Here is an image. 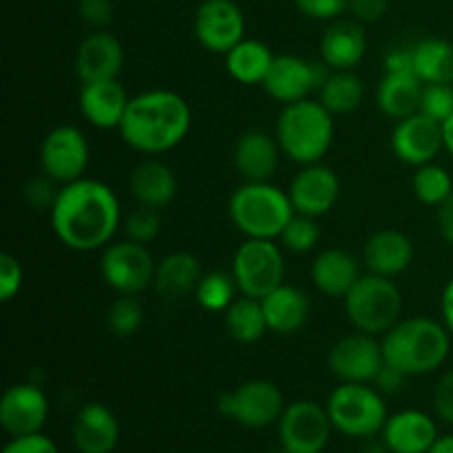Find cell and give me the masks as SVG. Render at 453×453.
Returning <instances> with one entry per match:
<instances>
[{
    "label": "cell",
    "mask_w": 453,
    "mask_h": 453,
    "mask_svg": "<svg viewBox=\"0 0 453 453\" xmlns=\"http://www.w3.org/2000/svg\"><path fill=\"white\" fill-rule=\"evenodd\" d=\"M380 441L389 453H429L438 441V427L420 410H403L388 418Z\"/></svg>",
    "instance_id": "22"
},
{
    "label": "cell",
    "mask_w": 453,
    "mask_h": 453,
    "mask_svg": "<svg viewBox=\"0 0 453 453\" xmlns=\"http://www.w3.org/2000/svg\"><path fill=\"white\" fill-rule=\"evenodd\" d=\"M385 365L379 336L354 332L336 341L327 352V367L341 383H374Z\"/></svg>",
    "instance_id": "13"
},
{
    "label": "cell",
    "mask_w": 453,
    "mask_h": 453,
    "mask_svg": "<svg viewBox=\"0 0 453 453\" xmlns=\"http://www.w3.org/2000/svg\"><path fill=\"white\" fill-rule=\"evenodd\" d=\"M234 228L246 239H274L295 217L290 195L270 181H243L228 202Z\"/></svg>",
    "instance_id": "5"
},
{
    "label": "cell",
    "mask_w": 453,
    "mask_h": 453,
    "mask_svg": "<svg viewBox=\"0 0 453 453\" xmlns=\"http://www.w3.org/2000/svg\"><path fill=\"white\" fill-rule=\"evenodd\" d=\"M268 330L274 334H295L308 323L310 299L303 290L281 283L261 299Z\"/></svg>",
    "instance_id": "29"
},
{
    "label": "cell",
    "mask_w": 453,
    "mask_h": 453,
    "mask_svg": "<svg viewBox=\"0 0 453 453\" xmlns=\"http://www.w3.org/2000/svg\"><path fill=\"white\" fill-rule=\"evenodd\" d=\"M224 58L226 71L239 84H264L274 62V53L270 51L268 44L252 38H243Z\"/></svg>",
    "instance_id": "31"
},
{
    "label": "cell",
    "mask_w": 453,
    "mask_h": 453,
    "mask_svg": "<svg viewBox=\"0 0 453 453\" xmlns=\"http://www.w3.org/2000/svg\"><path fill=\"white\" fill-rule=\"evenodd\" d=\"M288 195H290L295 212L319 219V217L327 215L339 202L341 180L326 164H308L290 181Z\"/></svg>",
    "instance_id": "17"
},
{
    "label": "cell",
    "mask_w": 453,
    "mask_h": 453,
    "mask_svg": "<svg viewBox=\"0 0 453 453\" xmlns=\"http://www.w3.org/2000/svg\"><path fill=\"white\" fill-rule=\"evenodd\" d=\"M281 155L277 137L265 131H248L234 144L233 162L246 181H270L277 173Z\"/></svg>",
    "instance_id": "24"
},
{
    "label": "cell",
    "mask_w": 453,
    "mask_h": 453,
    "mask_svg": "<svg viewBox=\"0 0 453 453\" xmlns=\"http://www.w3.org/2000/svg\"><path fill=\"white\" fill-rule=\"evenodd\" d=\"M71 441L80 453H113L119 442L118 418L104 403H87L75 414Z\"/></svg>",
    "instance_id": "19"
},
{
    "label": "cell",
    "mask_w": 453,
    "mask_h": 453,
    "mask_svg": "<svg viewBox=\"0 0 453 453\" xmlns=\"http://www.w3.org/2000/svg\"><path fill=\"white\" fill-rule=\"evenodd\" d=\"M274 137L290 162L301 166L317 164L326 157L334 142V115L321 102L310 97L283 104Z\"/></svg>",
    "instance_id": "4"
},
{
    "label": "cell",
    "mask_w": 453,
    "mask_h": 453,
    "mask_svg": "<svg viewBox=\"0 0 453 453\" xmlns=\"http://www.w3.org/2000/svg\"><path fill=\"white\" fill-rule=\"evenodd\" d=\"M385 363L407 376H423L441 370L451 352V332L445 323L427 317L401 319L383 339Z\"/></svg>",
    "instance_id": "3"
},
{
    "label": "cell",
    "mask_w": 453,
    "mask_h": 453,
    "mask_svg": "<svg viewBox=\"0 0 453 453\" xmlns=\"http://www.w3.org/2000/svg\"><path fill=\"white\" fill-rule=\"evenodd\" d=\"M434 410L445 423L453 425V372H447L434 389Z\"/></svg>",
    "instance_id": "46"
},
{
    "label": "cell",
    "mask_w": 453,
    "mask_h": 453,
    "mask_svg": "<svg viewBox=\"0 0 453 453\" xmlns=\"http://www.w3.org/2000/svg\"><path fill=\"white\" fill-rule=\"evenodd\" d=\"M233 277L239 295L264 299L274 288L286 283L283 248L274 239H246L233 259Z\"/></svg>",
    "instance_id": "8"
},
{
    "label": "cell",
    "mask_w": 453,
    "mask_h": 453,
    "mask_svg": "<svg viewBox=\"0 0 453 453\" xmlns=\"http://www.w3.org/2000/svg\"><path fill=\"white\" fill-rule=\"evenodd\" d=\"M326 69V65L305 60L295 53H283V56H274L273 66L261 87L273 100L281 102V104H292V102L310 97L312 91H319L323 80L327 78Z\"/></svg>",
    "instance_id": "14"
},
{
    "label": "cell",
    "mask_w": 453,
    "mask_h": 453,
    "mask_svg": "<svg viewBox=\"0 0 453 453\" xmlns=\"http://www.w3.org/2000/svg\"><path fill=\"white\" fill-rule=\"evenodd\" d=\"M363 100H365V87L354 71H330L319 87V102L332 115L354 113Z\"/></svg>",
    "instance_id": "34"
},
{
    "label": "cell",
    "mask_w": 453,
    "mask_h": 453,
    "mask_svg": "<svg viewBox=\"0 0 453 453\" xmlns=\"http://www.w3.org/2000/svg\"><path fill=\"white\" fill-rule=\"evenodd\" d=\"M343 308L354 330L383 336L401 321L403 295L392 279L367 273L345 295Z\"/></svg>",
    "instance_id": "7"
},
{
    "label": "cell",
    "mask_w": 453,
    "mask_h": 453,
    "mask_svg": "<svg viewBox=\"0 0 453 453\" xmlns=\"http://www.w3.org/2000/svg\"><path fill=\"white\" fill-rule=\"evenodd\" d=\"M407 379H410V376H407L405 372L396 370V367H392L385 363V365L380 367L379 374H376L374 383L372 385H374L380 394H398L403 388H405Z\"/></svg>",
    "instance_id": "49"
},
{
    "label": "cell",
    "mask_w": 453,
    "mask_h": 453,
    "mask_svg": "<svg viewBox=\"0 0 453 453\" xmlns=\"http://www.w3.org/2000/svg\"><path fill=\"white\" fill-rule=\"evenodd\" d=\"M385 73H414V51L411 47H396L385 53L383 58Z\"/></svg>",
    "instance_id": "48"
},
{
    "label": "cell",
    "mask_w": 453,
    "mask_h": 453,
    "mask_svg": "<svg viewBox=\"0 0 453 453\" xmlns=\"http://www.w3.org/2000/svg\"><path fill=\"white\" fill-rule=\"evenodd\" d=\"M128 102H131V96L118 78L82 82L80 87V113L96 128H119Z\"/></svg>",
    "instance_id": "20"
},
{
    "label": "cell",
    "mask_w": 453,
    "mask_h": 453,
    "mask_svg": "<svg viewBox=\"0 0 453 453\" xmlns=\"http://www.w3.org/2000/svg\"><path fill=\"white\" fill-rule=\"evenodd\" d=\"M224 326L230 339L237 343L252 345L264 339V334L268 332V321H265L261 299L243 295L237 296L224 312Z\"/></svg>",
    "instance_id": "33"
},
{
    "label": "cell",
    "mask_w": 453,
    "mask_h": 453,
    "mask_svg": "<svg viewBox=\"0 0 453 453\" xmlns=\"http://www.w3.org/2000/svg\"><path fill=\"white\" fill-rule=\"evenodd\" d=\"M414 51V73L423 84H453V42L442 38L420 40Z\"/></svg>",
    "instance_id": "32"
},
{
    "label": "cell",
    "mask_w": 453,
    "mask_h": 453,
    "mask_svg": "<svg viewBox=\"0 0 453 453\" xmlns=\"http://www.w3.org/2000/svg\"><path fill=\"white\" fill-rule=\"evenodd\" d=\"M277 429L279 442L288 453H323L334 427L326 405L314 401H295L286 405Z\"/></svg>",
    "instance_id": "12"
},
{
    "label": "cell",
    "mask_w": 453,
    "mask_h": 453,
    "mask_svg": "<svg viewBox=\"0 0 453 453\" xmlns=\"http://www.w3.org/2000/svg\"><path fill=\"white\" fill-rule=\"evenodd\" d=\"M441 314H442V323H445V327L451 332V336H453V277L447 281L445 290H442Z\"/></svg>",
    "instance_id": "51"
},
{
    "label": "cell",
    "mask_w": 453,
    "mask_h": 453,
    "mask_svg": "<svg viewBox=\"0 0 453 453\" xmlns=\"http://www.w3.org/2000/svg\"><path fill=\"white\" fill-rule=\"evenodd\" d=\"M246 18L233 0H203L195 13V38L206 51L226 56L243 40Z\"/></svg>",
    "instance_id": "15"
},
{
    "label": "cell",
    "mask_w": 453,
    "mask_h": 453,
    "mask_svg": "<svg viewBox=\"0 0 453 453\" xmlns=\"http://www.w3.org/2000/svg\"><path fill=\"white\" fill-rule=\"evenodd\" d=\"M217 410L242 427L265 429L279 423L286 410V401L279 385H274L273 380L252 379L221 394Z\"/></svg>",
    "instance_id": "9"
},
{
    "label": "cell",
    "mask_w": 453,
    "mask_h": 453,
    "mask_svg": "<svg viewBox=\"0 0 453 453\" xmlns=\"http://www.w3.org/2000/svg\"><path fill=\"white\" fill-rule=\"evenodd\" d=\"M22 281H25V273H22L20 261L9 252L0 255V301L16 299L18 292L22 290Z\"/></svg>",
    "instance_id": "41"
},
{
    "label": "cell",
    "mask_w": 453,
    "mask_h": 453,
    "mask_svg": "<svg viewBox=\"0 0 453 453\" xmlns=\"http://www.w3.org/2000/svg\"><path fill=\"white\" fill-rule=\"evenodd\" d=\"M3 453H60L58 445L42 432L27 434V436H16L4 445Z\"/></svg>",
    "instance_id": "45"
},
{
    "label": "cell",
    "mask_w": 453,
    "mask_h": 453,
    "mask_svg": "<svg viewBox=\"0 0 453 453\" xmlns=\"http://www.w3.org/2000/svg\"><path fill=\"white\" fill-rule=\"evenodd\" d=\"M128 190L140 206L159 211L168 206L177 195V177L162 159H144L128 175Z\"/></svg>",
    "instance_id": "27"
},
{
    "label": "cell",
    "mask_w": 453,
    "mask_h": 453,
    "mask_svg": "<svg viewBox=\"0 0 453 453\" xmlns=\"http://www.w3.org/2000/svg\"><path fill=\"white\" fill-rule=\"evenodd\" d=\"M80 18L87 22L88 27L96 29H104L113 20V0H80L78 4Z\"/></svg>",
    "instance_id": "43"
},
{
    "label": "cell",
    "mask_w": 453,
    "mask_h": 453,
    "mask_svg": "<svg viewBox=\"0 0 453 453\" xmlns=\"http://www.w3.org/2000/svg\"><path fill=\"white\" fill-rule=\"evenodd\" d=\"M442 142H445V150L453 157V115L442 122Z\"/></svg>",
    "instance_id": "52"
},
{
    "label": "cell",
    "mask_w": 453,
    "mask_h": 453,
    "mask_svg": "<svg viewBox=\"0 0 453 453\" xmlns=\"http://www.w3.org/2000/svg\"><path fill=\"white\" fill-rule=\"evenodd\" d=\"M47 418L49 398L40 385H12L0 398V425L12 438L42 432Z\"/></svg>",
    "instance_id": "18"
},
{
    "label": "cell",
    "mask_w": 453,
    "mask_h": 453,
    "mask_svg": "<svg viewBox=\"0 0 453 453\" xmlns=\"http://www.w3.org/2000/svg\"><path fill=\"white\" fill-rule=\"evenodd\" d=\"M349 13L361 25L379 22L388 13L389 0H349Z\"/></svg>",
    "instance_id": "47"
},
{
    "label": "cell",
    "mask_w": 453,
    "mask_h": 453,
    "mask_svg": "<svg viewBox=\"0 0 453 453\" xmlns=\"http://www.w3.org/2000/svg\"><path fill=\"white\" fill-rule=\"evenodd\" d=\"M124 233H127V239H131V242L149 246L162 233V217H159L155 208L137 203L135 211H131L124 217Z\"/></svg>",
    "instance_id": "39"
},
{
    "label": "cell",
    "mask_w": 453,
    "mask_h": 453,
    "mask_svg": "<svg viewBox=\"0 0 453 453\" xmlns=\"http://www.w3.org/2000/svg\"><path fill=\"white\" fill-rule=\"evenodd\" d=\"M124 66L122 42L109 31H93L80 42L75 53V73L80 82L115 80Z\"/></svg>",
    "instance_id": "21"
},
{
    "label": "cell",
    "mask_w": 453,
    "mask_h": 453,
    "mask_svg": "<svg viewBox=\"0 0 453 453\" xmlns=\"http://www.w3.org/2000/svg\"><path fill=\"white\" fill-rule=\"evenodd\" d=\"M202 277V264L193 252H171L157 264L153 288L166 301L186 299L195 295Z\"/></svg>",
    "instance_id": "28"
},
{
    "label": "cell",
    "mask_w": 453,
    "mask_h": 453,
    "mask_svg": "<svg viewBox=\"0 0 453 453\" xmlns=\"http://www.w3.org/2000/svg\"><path fill=\"white\" fill-rule=\"evenodd\" d=\"M49 215L56 237L75 252L104 250L122 224V208L113 188L88 177L60 186Z\"/></svg>",
    "instance_id": "1"
},
{
    "label": "cell",
    "mask_w": 453,
    "mask_h": 453,
    "mask_svg": "<svg viewBox=\"0 0 453 453\" xmlns=\"http://www.w3.org/2000/svg\"><path fill=\"white\" fill-rule=\"evenodd\" d=\"M237 292L239 288L233 273L212 270V273H203L202 281L195 290V299L208 312H226L230 303L237 299Z\"/></svg>",
    "instance_id": "36"
},
{
    "label": "cell",
    "mask_w": 453,
    "mask_h": 453,
    "mask_svg": "<svg viewBox=\"0 0 453 453\" xmlns=\"http://www.w3.org/2000/svg\"><path fill=\"white\" fill-rule=\"evenodd\" d=\"M193 127L190 104L175 91L153 88L131 97L119 124V135L133 150L162 155L177 149Z\"/></svg>",
    "instance_id": "2"
},
{
    "label": "cell",
    "mask_w": 453,
    "mask_h": 453,
    "mask_svg": "<svg viewBox=\"0 0 453 453\" xmlns=\"http://www.w3.org/2000/svg\"><path fill=\"white\" fill-rule=\"evenodd\" d=\"M326 410L332 427L348 438L380 436L388 423V405L372 383H341L327 396Z\"/></svg>",
    "instance_id": "6"
},
{
    "label": "cell",
    "mask_w": 453,
    "mask_h": 453,
    "mask_svg": "<svg viewBox=\"0 0 453 453\" xmlns=\"http://www.w3.org/2000/svg\"><path fill=\"white\" fill-rule=\"evenodd\" d=\"M411 188H414L416 199L420 203L438 208L453 195V180L445 166L429 162L416 168L414 177H411Z\"/></svg>",
    "instance_id": "35"
},
{
    "label": "cell",
    "mask_w": 453,
    "mask_h": 453,
    "mask_svg": "<svg viewBox=\"0 0 453 453\" xmlns=\"http://www.w3.org/2000/svg\"><path fill=\"white\" fill-rule=\"evenodd\" d=\"M418 111L441 124L449 119L453 115V84H425Z\"/></svg>",
    "instance_id": "40"
},
{
    "label": "cell",
    "mask_w": 453,
    "mask_h": 453,
    "mask_svg": "<svg viewBox=\"0 0 453 453\" xmlns=\"http://www.w3.org/2000/svg\"><path fill=\"white\" fill-rule=\"evenodd\" d=\"M295 4L303 16L314 20H334L349 7V0H295Z\"/></svg>",
    "instance_id": "42"
},
{
    "label": "cell",
    "mask_w": 453,
    "mask_h": 453,
    "mask_svg": "<svg viewBox=\"0 0 453 453\" xmlns=\"http://www.w3.org/2000/svg\"><path fill=\"white\" fill-rule=\"evenodd\" d=\"M423 80L416 73H385L376 88V104L389 119H405L418 113Z\"/></svg>",
    "instance_id": "30"
},
{
    "label": "cell",
    "mask_w": 453,
    "mask_h": 453,
    "mask_svg": "<svg viewBox=\"0 0 453 453\" xmlns=\"http://www.w3.org/2000/svg\"><path fill=\"white\" fill-rule=\"evenodd\" d=\"M155 264L153 255L144 243L131 242H111L102 250L100 257V274L109 288H113L118 295H140L146 288L153 286Z\"/></svg>",
    "instance_id": "10"
},
{
    "label": "cell",
    "mask_w": 453,
    "mask_h": 453,
    "mask_svg": "<svg viewBox=\"0 0 453 453\" xmlns=\"http://www.w3.org/2000/svg\"><path fill=\"white\" fill-rule=\"evenodd\" d=\"M436 224L441 237L445 239L449 246H453V195L442 203V206L436 208Z\"/></svg>",
    "instance_id": "50"
},
{
    "label": "cell",
    "mask_w": 453,
    "mask_h": 453,
    "mask_svg": "<svg viewBox=\"0 0 453 453\" xmlns=\"http://www.w3.org/2000/svg\"><path fill=\"white\" fill-rule=\"evenodd\" d=\"M414 261V243L405 233L394 228L372 234L363 248V264L367 273L394 279L405 273Z\"/></svg>",
    "instance_id": "23"
},
{
    "label": "cell",
    "mask_w": 453,
    "mask_h": 453,
    "mask_svg": "<svg viewBox=\"0 0 453 453\" xmlns=\"http://www.w3.org/2000/svg\"><path fill=\"white\" fill-rule=\"evenodd\" d=\"M429 453H453V434H449V436H438V441L434 442Z\"/></svg>",
    "instance_id": "53"
},
{
    "label": "cell",
    "mask_w": 453,
    "mask_h": 453,
    "mask_svg": "<svg viewBox=\"0 0 453 453\" xmlns=\"http://www.w3.org/2000/svg\"><path fill=\"white\" fill-rule=\"evenodd\" d=\"M367 53V34L361 22L336 20L321 38V60L330 71H352Z\"/></svg>",
    "instance_id": "25"
},
{
    "label": "cell",
    "mask_w": 453,
    "mask_h": 453,
    "mask_svg": "<svg viewBox=\"0 0 453 453\" xmlns=\"http://www.w3.org/2000/svg\"><path fill=\"white\" fill-rule=\"evenodd\" d=\"M265 453H288V451L281 447V449H273V451H265Z\"/></svg>",
    "instance_id": "54"
},
{
    "label": "cell",
    "mask_w": 453,
    "mask_h": 453,
    "mask_svg": "<svg viewBox=\"0 0 453 453\" xmlns=\"http://www.w3.org/2000/svg\"><path fill=\"white\" fill-rule=\"evenodd\" d=\"M142 323H144V305L135 295H119L106 312V326L118 339L137 334Z\"/></svg>",
    "instance_id": "37"
},
{
    "label": "cell",
    "mask_w": 453,
    "mask_h": 453,
    "mask_svg": "<svg viewBox=\"0 0 453 453\" xmlns=\"http://www.w3.org/2000/svg\"><path fill=\"white\" fill-rule=\"evenodd\" d=\"M392 150L403 164L414 168L434 162L445 150L442 124L420 111L410 118L398 119L392 131Z\"/></svg>",
    "instance_id": "16"
},
{
    "label": "cell",
    "mask_w": 453,
    "mask_h": 453,
    "mask_svg": "<svg viewBox=\"0 0 453 453\" xmlns=\"http://www.w3.org/2000/svg\"><path fill=\"white\" fill-rule=\"evenodd\" d=\"M58 186L60 184L49 180L47 175L35 177V180H31L29 184L25 186L27 202H29L34 208H49V211H51L53 202H56L58 197V190H60Z\"/></svg>",
    "instance_id": "44"
},
{
    "label": "cell",
    "mask_w": 453,
    "mask_h": 453,
    "mask_svg": "<svg viewBox=\"0 0 453 453\" xmlns=\"http://www.w3.org/2000/svg\"><path fill=\"white\" fill-rule=\"evenodd\" d=\"M314 288L327 299H345L354 283L361 279V268L358 261L341 248H327L319 252L310 268Z\"/></svg>",
    "instance_id": "26"
},
{
    "label": "cell",
    "mask_w": 453,
    "mask_h": 453,
    "mask_svg": "<svg viewBox=\"0 0 453 453\" xmlns=\"http://www.w3.org/2000/svg\"><path fill=\"white\" fill-rule=\"evenodd\" d=\"M319 239H321V228H319L317 217L295 212V217L288 221L286 230L279 237V243H281L283 250L295 252V255H305V252L317 248Z\"/></svg>",
    "instance_id": "38"
},
{
    "label": "cell",
    "mask_w": 453,
    "mask_h": 453,
    "mask_svg": "<svg viewBox=\"0 0 453 453\" xmlns=\"http://www.w3.org/2000/svg\"><path fill=\"white\" fill-rule=\"evenodd\" d=\"M91 162V146L78 127L60 124L51 128L40 146V168L42 175L65 186L82 180Z\"/></svg>",
    "instance_id": "11"
}]
</instances>
